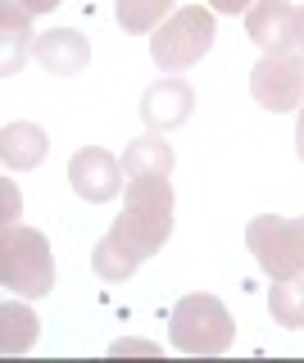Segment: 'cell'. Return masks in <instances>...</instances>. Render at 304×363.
<instances>
[{"label": "cell", "instance_id": "obj_11", "mask_svg": "<svg viewBox=\"0 0 304 363\" xmlns=\"http://www.w3.org/2000/svg\"><path fill=\"white\" fill-rule=\"evenodd\" d=\"M28 18L32 14L18 5V0H5V5H0V77H14L18 68H23V60H28V50L37 45Z\"/></svg>", "mask_w": 304, "mask_h": 363}, {"label": "cell", "instance_id": "obj_15", "mask_svg": "<svg viewBox=\"0 0 304 363\" xmlns=\"http://www.w3.org/2000/svg\"><path fill=\"white\" fill-rule=\"evenodd\" d=\"M91 268H96V277H105V281H128L132 272L141 268V255L128 250L114 232H109L105 241H96V250H91Z\"/></svg>", "mask_w": 304, "mask_h": 363}, {"label": "cell", "instance_id": "obj_16", "mask_svg": "<svg viewBox=\"0 0 304 363\" xmlns=\"http://www.w3.org/2000/svg\"><path fill=\"white\" fill-rule=\"evenodd\" d=\"M268 313H273L277 327L300 332V327H304V277L273 281V291H268Z\"/></svg>", "mask_w": 304, "mask_h": 363}, {"label": "cell", "instance_id": "obj_20", "mask_svg": "<svg viewBox=\"0 0 304 363\" xmlns=\"http://www.w3.org/2000/svg\"><path fill=\"white\" fill-rule=\"evenodd\" d=\"M295 155L304 159V105H300V128H295Z\"/></svg>", "mask_w": 304, "mask_h": 363}, {"label": "cell", "instance_id": "obj_6", "mask_svg": "<svg viewBox=\"0 0 304 363\" xmlns=\"http://www.w3.org/2000/svg\"><path fill=\"white\" fill-rule=\"evenodd\" d=\"M250 91L264 109L273 113H286V109H300L304 105V60L295 50L286 55H264L250 73Z\"/></svg>", "mask_w": 304, "mask_h": 363}, {"label": "cell", "instance_id": "obj_21", "mask_svg": "<svg viewBox=\"0 0 304 363\" xmlns=\"http://www.w3.org/2000/svg\"><path fill=\"white\" fill-rule=\"evenodd\" d=\"M295 28H300V50H304V5L295 9Z\"/></svg>", "mask_w": 304, "mask_h": 363}, {"label": "cell", "instance_id": "obj_7", "mask_svg": "<svg viewBox=\"0 0 304 363\" xmlns=\"http://www.w3.org/2000/svg\"><path fill=\"white\" fill-rule=\"evenodd\" d=\"M245 37H250L264 55L300 50L295 5H291V0H254V5L245 9Z\"/></svg>", "mask_w": 304, "mask_h": 363}, {"label": "cell", "instance_id": "obj_1", "mask_svg": "<svg viewBox=\"0 0 304 363\" xmlns=\"http://www.w3.org/2000/svg\"><path fill=\"white\" fill-rule=\"evenodd\" d=\"M109 232L128 250H137L141 259L159 255V245L173 236V186H168V177H132L128 204Z\"/></svg>", "mask_w": 304, "mask_h": 363}, {"label": "cell", "instance_id": "obj_8", "mask_svg": "<svg viewBox=\"0 0 304 363\" xmlns=\"http://www.w3.org/2000/svg\"><path fill=\"white\" fill-rule=\"evenodd\" d=\"M69 182L82 200L105 204L123 191V164L109 150H100V145H86V150H77L69 159Z\"/></svg>", "mask_w": 304, "mask_h": 363}, {"label": "cell", "instance_id": "obj_18", "mask_svg": "<svg viewBox=\"0 0 304 363\" xmlns=\"http://www.w3.org/2000/svg\"><path fill=\"white\" fill-rule=\"evenodd\" d=\"M250 5H254V0H209L213 14H245Z\"/></svg>", "mask_w": 304, "mask_h": 363}, {"label": "cell", "instance_id": "obj_14", "mask_svg": "<svg viewBox=\"0 0 304 363\" xmlns=\"http://www.w3.org/2000/svg\"><path fill=\"white\" fill-rule=\"evenodd\" d=\"M0 323H5V332H0V350L5 354H28L32 345H37V313L28 309V304L9 300L5 309H0Z\"/></svg>", "mask_w": 304, "mask_h": 363}, {"label": "cell", "instance_id": "obj_9", "mask_svg": "<svg viewBox=\"0 0 304 363\" xmlns=\"http://www.w3.org/2000/svg\"><path fill=\"white\" fill-rule=\"evenodd\" d=\"M191 109H196V91H191L182 77H164V82H154L141 96V118H145L150 132L182 128V123L191 118Z\"/></svg>", "mask_w": 304, "mask_h": 363}, {"label": "cell", "instance_id": "obj_4", "mask_svg": "<svg viewBox=\"0 0 304 363\" xmlns=\"http://www.w3.org/2000/svg\"><path fill=\"white\" fill-rule=\"evenodd\" d=\"M209 45H213V9L186 5V9L168 14L159 28H154L150 55H154V64H159L164 73H182V68H191L200 55H209Z\"/></svg>", "mask_w": 304, "mask_h": 363}, {"label": "cell", "instance_id": "obj_13", "mask_svg": "<svg viewBox=\"0 0 304 363\" xmlns=\"http://www.w3.org/2000/svg\"><path fill=\"white\" fill-rule=\"evenodd\" d=\"M123 173L128 177H168L173 173V145H168L159 132H145L137 141H128Z\"/></svg>", "mask_w": 304, "mask_h": 363}, {"label": "cell", "instance_id": "obj_17", "mask_svg": "<svg viewBox=\"0 0 304 363\" xmlns=\"http://www.w3.org/2000/svg\"><path fill=\"white\" fill-rule=\"evenodd\" d=\"M173 0H118V28L128 32H154L168 18Z\"/></svg>", "mask_w": 304, "mask_h": 363}, {"label": "cell", "instance_id": "obj_19", "mask_svg": "<svg viewBox=\"0 0 304 363\" xmlns=\"http://www.w3.org/2000/svg\"><path fill=\"white\" fill-rule=\"evenodd\" d=\"M18 5L28 9V14H50L55 5H64V0H18Z\"/></svg>", "mask_w": 304, "mask_h": 363}, {"label": "cell", "instance_id": "obj_12", "mask_svg": "<svg viewBox=\"0 0 304 363\" xmlns=\"http://www.w3.org/2000/svg\"><path fill=\"white\" fill-rule=\"evenodd\" d=\"M50 150V136L37 128V123H9L5 132H0V159H5L9 173H28V168H37L41 159Z\"/></svg>", "mask_w": 304, "mask_h": 363}, {"label": "cell", "instance_id": "obj_10", "mask_svg": "<svg viewBox=\"0 0 304 363\" xmlns=\"http://www.w3.org/2000/svg\"><path fill=\"white\" fill-rule=\"evenodd\" d=\"M32 55L41 60V68L55 77H73V73H82L86 64H91V45H86L82 32H73V28H50V32H41L37 45H32Z\"/></svg>", "mask_w": 304, "mask_h": 363}, {"label": "cell", "instance_id": "obj_5", "mask_svg": "<svg viewBox=\"0 0 304 363\" xmlns=\"http://www.w3.org/2000/svg\"><path fill=\"white\" fill-rule=\"evenodd\" d=\"M245 245L259 259V268L273 281L304 277V218H277V213H259L245 227Z\"/></svg>", "mask_w": 304, "mask_h": 363}, {"label": "cell", "instance_id": "obj_2", "mask_svg": "<svg viewBox=\"0 0 304 363\" xmlns=\"http://www.w3.org/2000/svg\"><path fill=\"white\" fill-rule=\"evenodd\" d=\"M232 336H236V323L223 309L218 295H182L173 318H168V340L182 354H200V359L227 354Z\"/></svg>", "mask_w": 304, "mask_h": 363}, {"label": "cell", "instance_id": "obj_3", "mask_svg": "<svg viewBox=\"0 0 304 363\" xmlns=\"http://www.w3.org/2000/svg\"><path fill=\"white\" fill-rule=\"evenodd\" d=\"M0 281L5 291H18L28 300L37 295H50L55 291V259H50V245L41 232L32 227H5L0 236Z\"/></svg>", "mask_w": 304, "mask_h": 363}]
</instances>
